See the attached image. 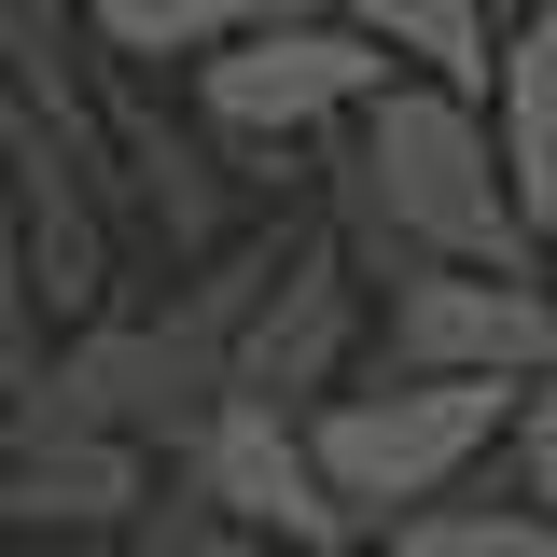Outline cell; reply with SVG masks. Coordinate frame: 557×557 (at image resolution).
I'll return each mask as SVG.
<instances>
[{
	"label": "cell",
	"instance_id": "obj_1",
	"mask_svg": "<svg viewBox=\"0 0 557 557\" xmlns=\"http://www.w3.org/2000/svg\"><path fill=\"white\" fill-rule=\"evenodd\" d=\"M321 196H335V251L362 293H391L418 265H530L544 237L502 196V153H487V112L460 84H418L391 70L335 139H321Z\"/></svg>",
	"mask_w": 557,
	"mask_h": 557
},
{
	"label": "cell",
	"instance_id": "obj_2",
	"mask_svg": "<svg viewBox=\"0 0 557 557\" xmlns=\"http://www.w3.org/2000/svg\"><path fill=\"white\" fill-rule=\"evenodd\" d=\"M502 405H516V376H335L307 418V460L335 487L348 544L376 530V516H418V502H446V487L487 474V446H502Z\"/></svg>",
	"mask_w": 557,
	"mask_h": 557
},
{
	"label": "cell",
	"instance_id": "obj_3",
	"mask_svg": "<svg viewBox=\"0 0 557 557\" xmlns=\"http://www.w3.org/2000/svg\"><path fill=\"white\" fill-rule=\"evenodd\" d=\"M223 391V321L209 307H168V321H70V348L28 362L14 391V432H112V446H182L196 405Z\"/></svg>",
	"mask_w": 557,
	"mask_h": 557
},
{
	"label": "cell",
	"instance_id": "obj_4",
	"mask_svg": "<svg viewBox=\"0 0 557 557\" xmlns=\"http://www.w3.org/2000/svg\"><path fill=\"white\" fill-rule=\"evenodd\" d=\"M196 126L223 139V153H251V168H278V153H321V139L391 84V57L362 42V28H335L321 0L307 14H265V28H237V42H209L196 70Z\"/></svg>",
	"mask_w": 557,
	"mask_h": 557
},
{
	"label": "cell",
	"instance_id": "obj_5",
	"mask_svg": "<svg viewBox=\"0 0 557 557\" xmlns=\"http://www.w3.org/2000/svg\"><path fill=\"white\" fill-rule=\"evenodd\" d=\"M168 487L209 516V544H307V557H348V516L321 460H307V418L265 405V391H209L196 432L168 446Z\"/></svg>",
	"mask_w": 557,
	"mask_h": 557
},
{
	"label": "cell",
	"instance_id": "obj_6",
	"mask_svg": "<svg viewBox=\"0 0 557 557\" xmlns=\"http://www.w3.org/2000/svg\"><path fill=\"white\" fill-rule=\"evenodd\" d=\"M362 362L376 376H544L557 362V307H544V251L530 265H418L362 307Z\"/></svg>",
	"mask_w": 557,
	"mask_h": 557
},
{
	"label": "cell",
	"instance_id": "obj_7",
	"mask_svg": "<svg viewBox=\"0 0 557 557\" xmlns=\"http://www.w3.org/2000/svg\"><path fill=\"white\" fill-rule=\"evenodd\" d=\"M98 139H57L42 112H14L0 98V196H14V293L42 307V321H98L112 307V223H98Z\"/></svg>",
	"mask_w": 557,
	"mask_h": 557
},
{
	"label": "cell",
	"instance_id": "obj_8",
	"mask_svg": "<svg viewBox=\"0 0 557 557\" xmlns=\"http://www.w3.org/2000/svg\"><path fill=\"white\" fill-rule=\"evenodd\" d=\"M362 278H348L335 237H293L265 278H251V307H237V335H223V391H265V405H321L335 376H362Z\"/></svg>",
	"mask_w": 557,
	"mask_h": 557
},
{
	"label": "cell",
	"instance_id": "obj_9",
	"mask_svg": "<svg viewBox=\"0 0 557 557\" xmlns=\"http://www.w3.org/2000/svg\"><path fill=\"white\" fill-rule=\"evenodd\" d=\"M153 502V446L112 432H0V530L14 544H112Z\"/></svg>",
	"mask_w": 557,
	"mask_h": 557
},
{
	"label": "cell",
	"instance_id": "obj_10",
	"mask_svg": "<svg viewBox=\"0 0 557 557\" xmlns=\"http://www.w3.org/2000/svg\"><path fill=\"white\" fill-rule=\"evenodd\" d=\"M487 153H502V196L516 223L544 237L557 223V0H516L502 28H487Z\"/></svg>",
	"mask_w": 557,
	"mask_h": 557
},
{
	"label": "cell",
	"instance_id": "obj_11",
	"mask_svg": "<svg viewBox=\"0 0 557 557\" xmlns=\"http://www.w3.org/2000/svg\"><path fill=\"white\" fill-rule=\"evenodd\" d=\"M98 153H126V168H139V209L168 223V251H223V237H237L223 139H209V126H153V112H126V126H98Z\"/></svg>",
	"mask_w": 557,
	"mask_h": 557
},
{
	"label": "cell",
	"instance_id": "obj_12",
	"mask_svg": "<svg viewBox=\"0 0 557 557\" xmlns=\"http://www.w3.org/2000/svg\"><path fill=\"white\" fill-rule=\"evenodd\" d=\"M0 98L57 139H98V70H84V0H0Z\"/></svg>",
	"mask_w": 557,
	"mask_h": 557
},
{
	"label": "cell",
	"instance_id": "obj_13",
	"mask_svg": "<svg viewBox=\"0 0 557 557\" xmlns=\"http://www.w3.org/2000/svg\"><path fill=\"white\" fill-rule=\"evenodd\" d=\"M335 28H362L391 70H418V84H460V98H487V0H321Z\"/></svg>",
	"mask_w": 557,
	"mask_h": 557
},
{
	"label": "cell",
	"instance_id": "obj_14",
	"mask_svg": "<svg viewBox=\"0 0 557 557\" xmlns=\"http://www.w3.org/2000/svg\"><path fill=\"white\" fill-rule=\"evenodd\" d=\"M265 14H307V0H84V42L126 70H196L209 42L265 28Z\"/></svg>",
	"mask_w": 557,
	"mask_h": 557
},
{
	"label": "cell",
	"instance_id": "obj_15",
	"mask_svg": "<svg viewBox=\"0 0 557 557\" xmlns=\"http://www.w3.org/2000/svg\"><path fill=\"white\" fill-rule=\"evenodd\" d=\"M348 557H557V530L530 502H502V487H446V502H418V516H376Z\"/></svg>",
	"mask_w": 557,
	"mask_h": 557
},
{
	"label": "cell",
	"instance_id": "obj_16",
	"mask_svg": "<svg viewBox=\"0 0 557 557\" xmlns=\"http://www.w3.org/2000/svg\"><path fill=\"white\" fill-rule=\"evenodd\" d=\"M487 460H502V502H530V516L557 530V362H544V376H516V405H502V446H487Z\"/></svg>",
	"mask_w": 557,
	"mask_h": 557
},
{
	"label": "cell",
	"instance_id": "obj_17",
	"mask_svg": "<svg viewBox=\"0 0 557 557\" xmlns=\"http://www.w3.org/2000/svg\"><path fill=\"white\" fill-rule=\"evenodd\" d=\"M57 557H209V544H168V530H112V544H57Z\"/></svg>",
	"mask_w": 557,
	"mask_h": 557
},
{
	"label": "cell",
	"instance_id": "obj_18",
	"mask_svg": "<svg viewBox=\"0 0 557 557\" xmlns=\"http://www.w3.org/2000/svg\"><path fill=\"white\" fill-rule=\"evenodd\" d=\"M209 557H307V544H209Z\"/></svg>",
	"mask_w": 557,
	"mask_h": 557
},
{
	"label": "cell",
	"instance_id": "obj_19",
	"mask_svg": "<svg viewBox=\"0 0 557 557\" xmlns=\"http://www.w3.org/2000/svg\"><path fill=\"white\" fill-rule=\"evenodd\" d=\"M544 307H557V223H544Z\"/></svg>",
	"mask_w": 557,
	"mask_h": 557
},
{
	"label": "cell",
	"instance_id": "obj_20",
	"mask_svg": "<svg viewBox=\"0 0 557 557\" xmlns=\"http://www.w3.org/2000/svg\"><path fill=\"white\" fill-rule=\"evenodd\" d=\"M0 557H42V544H14V530H0Z\"/></svg>",
	"mask_w": 557,
	"mask_h": 557
},
{
	"label": "cell",
	"instance_id": "obj_21",
	"mask_svg": "<svg viewBox=\"0 0 557 557\" xmlns=\"http://www.w3.org/2000/svg\"><path fill=\"white\" fill-rule=\"evenodd\" d=\"M487 14H516V0H487Z\"/></svg>",
	"mask_w": 557,
	"mask_h": 557
}]
</instances>
